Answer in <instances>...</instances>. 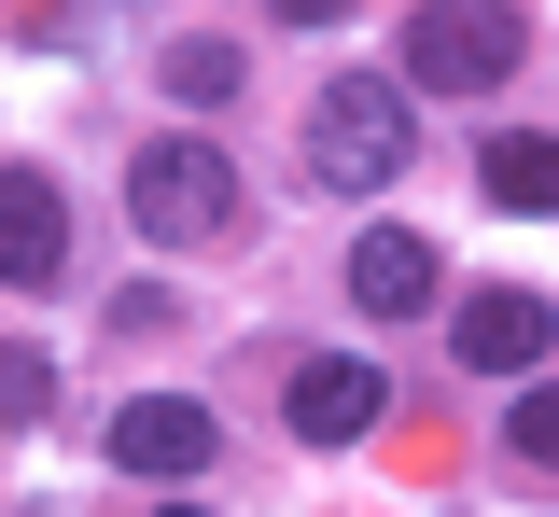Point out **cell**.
I'll list each match as a JSON object with an SVG mask.
<instances>
[{
  "instance_id": "12",
  "label": "cell",
  "mask_w": 559,
  "mask_h": 517,
  "mask_svg": "<svg viewBox=\"0 0 559 517\" xmlns=\"http://www.w3.org/2000/svg\"><path fill=\"white\" fill-rule=\"evenodd\" d=\"M503 447H518L532 476H559V392H518V406H503Z\"/></svg>"
},
{
  "instance_id": "9",
  "label": "cell",
  "mask_w": 559,
  "mask_h": 517,
  "mask_svg": "<svg viewBox=\"0 0 559 517\" xmlns=\"http://www.w3.org/2000/svg\"><path fill=\"white\" fill-rule=\"evenodd\" d=\"M476 182L503 196V211H559V141H532V127H518V141L476 154Z\"/></svg>"
},
{
  "instance_id": "2",
  "label": "cell",
  "mask_w": 559,
  "mask_h": 517,
  "mask_svg": "<svg viewBox=\"0 0 559 517\" xmlns=\"http://www.w3.org/2000/svg\"><path fill=\"white\" fill-rule=\"evenodd\" d=\"M127 211H140V238H238L252 224V182L210 141H140L127 154Z\"/></svg>"
},
{
  "instance_id": "5",
  "label": "cell",
  "mask_w": 559,
  "mask_h": 517,
  "mask_svg": "<svg viewBox=\"0 0 559 517\" xmlns=\"http://www.w3.org/2000/svg\"><path fill=\"white\" fill-rule=\"evenodd\" d=\"M448 350H462L476 377H532V364L559 350V308H546V294H503V280H489V294H462V308H448Z\"/></svg>"
},
{
  "instance_id": "3",
  "label": "cell",
  "mask_w": 559,
  "mask_h": 517,
  "mask_svg": "<svg viewBox=\"0 0 559 517\" xmlns=\"http://www.w3.org/2000/svg\"><path fill=\"white\" fill-rule=\"evenodd\" d=\"M518 0H419L406 14V84H433V98H476V84L518 71Z\"/></svg>"
},
{
  "instance_id": "11",
  "label": "cell",
  "mask_w": 559,
  "mask_h": 517,
  "mask_svg": "<svg viewBox=\"0 0 559 517\" xmlns=\"http://www.w3.org/2000/svg\"><path fill=\"white\" fill-rule=\"evenodd\" d=\"M168 98L224 112V98H238V43H168Z\"/></svg>"
},
{
  "instance_id": "4",
  "label": "cell",
  "mask_w": 559,
  "mask_h": 517,
  "mask_svg": "<svg viewBox=\"0 0 559 517\" xmlns=\"http://www.w3.org/2000/svg\"><path fill=\"white\" fill-rule=\"evenodd\" d=\"M112 461L154 476V490H182V476L224 461V420H210L197 392H127V406H112Z\"/></svg>"
},
{
  "instance_id": "7",
  "label": "cell",
  "mask_w": 559,
  "mask_h": 517,
  "mask_svg": "<svg viewBox=\"0 0 559 517\" xmlns=\"http://www.w3.org/2000/svg\"><path fill=\"white\" fill-rule=\"evenodd\" d=\"M57 266H70V196H57V168H0V280L43 294Z\"/></svg>"
},
{
  "instance_id": "10",
  "label": "cell",
  "mask_w": 559,
  "mask_h": 517,
  "mask_svg": "<svg viewBox=\"0 0 559 517\" xmlns=\"http://www.w3.org/2000/svg\"><path fill=\"white\" fill-rule=\"evenodd\" d=\"M28 420H57V350L0 336V434H28Z\"/></svg>"
},
{
  "instance_id": "6",
  "label": "cell",
  "mask_w": 559,
  "mask_h": 517,
  "mask_svg": "<svg viewBox=\"0 0 559 517\" xmlns=\"http://www.w3.org/2000/svg\"><path fill=\"white\" fill-rule=\"evenodd\" d=\"M392 420V377L364 364V350H322V364H294V434L308 447H364Z\"/></svg>"
},
{
  "instance_id": "1",
  "label": "cell",
  "mask_w": 559,
  "mask_h": 517,
  "mask_svg": "<svg viewBox=\"0 0 559 517\" xmlns=\"http://www.w3.org/2000/svg\"><path fill=\"white\" fill-rule=\"evenodd\" d=\"M406 154H419V112H406L378 71H349V84L308 98V168H322L336 196H392V182H406Z\"/></svg>"
},
{
  "instance_id": "13",
  "label": "cell",
  "mask_w": 559,
  "mask_h": 517,
  "mask_svg": "<svg viewBox=\"0 0 559 517\" xmlns=\"http://www.w3.org/2000/svg\"><path fill=\"white\" fill-rule=\"evenodd\" d=\"M280 14H294V28H336V14H349V0H280Z\"/></svg>"
},
{
  "instance_id": "8",
  "label": "cell",
  "mask_w": 559,
  "mask_h": 517,
  "mask_svg": "<svg viewBox=\"0 0 559 517\" xmlns=\"http://www.w3.org/2000/svg\"><path fill=\"white\" fill-rule=\"evenodd\" d=\"M349 308H378V322H406V308H433V238H406V224L349 238Z\"/></svg>"
},
{
  "instance_id": "14",
  "label": "cell",
  "mask_w": 559,
  "mask_h": 517,
  "mask_svg": "<svg viewBox=\"0 0 559 517\" xmlns=\"http://www.w3.org/2000/svg\"><path fill=\"white\" fill-rule=\"evenodd\" d=\"M154 517H197V504H154Z\"/></svg>"
}]
</instances>
